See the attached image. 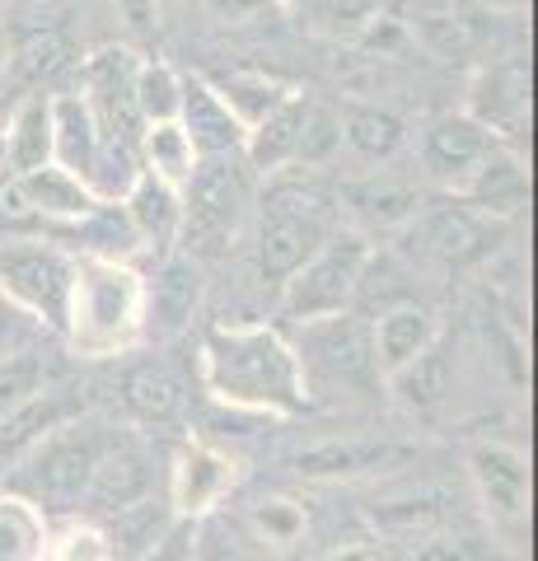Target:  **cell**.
<instances>
[{"mask_svg": "<svg viewBox=\"0 0 538 561\" xmlns=\"http://www.w3.org/2000/svg\"><path fill=\"white\" fill-rule=\"evenodd\" d=\"M197 365L202 389L230 412L300 416L309 408L300 351L272 323H211L202 332Z\"/></svg>", "mask_w": 538, "mask_h": 561, "instance_id": "obj_1", "label": "cell"}, {"mask_svg": "<svg viewBox=\"0 0 538 561\" xmlns=\"http://www.w3.org/2000/svg\"><path fill=\"white\" fill-rule=\"evenodd\" d=\"M146 332V276L123 257H80L61 337L76 356H117Z\"/></svg>", "mask_w": 538, "mask_h": 561, "instance_id": "obj_2", "label": "cell"}, {"mask_svg": "<svg viewBox=\"0 0 538 561\" xmlns=\"http://www.w3.org/2000/svg\"><path fill=\"white\" fill-rule=\"evenodd\" d=\"M249 206L253 187L244 154H206L193 169V179L183 183V220L173 243H183V253L193 257L225 253L244 230Z\"/></svg>", "mask_w": 538, "mask_h": 561, "instance_id": "obj_3", "label": "cell"}, {"mask_svg": "<svg viewBox=\"0 0 538 561\" xmlns=\"http://www.w3.org/2000/svg\"><path fill=\"white\" fill-rule=\"evenodd\" d=\"M370 239L356 230H333L314 253H309L300 267H295L282 286V319L295 323H323L337 319V313L352 309V300L360 295V280L370 272Z\"/></svg>", "mask_w": 538, "mask_h": 561, "instance_id": "obj_4", "label": "cell"}, {"mask_svg": "<svg viewBox=\"0 0 538 561\" xmlns=\"http://www.w3.org/2000/svg\"><path fill=\"white\" fill-rule=\"evenodd\" d=\"M108 435L113 431L94 426V421H61V426H51L43 440L28 445V468L20 472L14 491L28 496L33 505H61V511H71V505L84 501L94 459L108 445Z\"/></svg>", "mask_w": 538, "mask_h": 561, "instance_id": "obj_5", "label": "cell"}, {"mask_svg": "<svg viewBox=\"0 0 538 561\" xmlns=\"http://www.w3.org/2000/svg\"><path fill=\"white\" fill-rule=\"evenodd\" d=\"M71 276L76 253H66L57 239H14L0 249V295L51 332H61L66 323Z\"/></svg>", "mask_w": 538, "mask_h": 561, "instance_id": "obj_6", "label": "cell"}, {"mask_svg": "<svg viewBox=\"0 0 538 561\" xmlns=\"http://www.w3.org/2000/svg\"><path fill=\"white\" fill-rule=\"evenodd\" d=\"M90 113L99 122V131L117 140V146H131L146 131V117L136 108V51L127 47H103L90 61L80 66V90H76Z\"/></svg>", "mask_w": 538, "mask_h": 561, "instance_id": "obj_7", "label": "cell"}, {"mask_svg": "<svg viewBox=\"0 0 538 561\" xmlns=\"http://www.w3.org/2000/svg\"><path fill=\"white\" fill-rule=\"evenodd\" d=\"M239 482V463L211 440H183L169 463V511L183 519H206Z\"/></svg>", "mask_w": 538, "mask_h": 561, "instance_id": "obj_8", "label": "cell"}, {"mask_svg": "<svg viewBox=\"0 0 538 561\" xmlns=\"http://www.w3.org/2000/svg\"><path fill=\"white\" fill-rule=\"evenodd\" d=\"M496 146H501V136L488 127V122H478L473 113H445V117L431 122L426 136H422V169L445 192H455Z\"/></svg>", "mask_w": 538, "mask_h": 561, "instance_id": "obj_9", "label": "cell"}, {"mask_svg": "<svg viewBox=\"0 0 538 561\" xmlns=\"http://www.w3.org/2000/svg\"><path fill=\"white\" fill-rule=\"evenodd\" d=\"M5 197L28 210V216H38L47 225H71V220H84L90 210L103 202L99 192L76 179L71 169H61V164H43V169H28V173H14L10 187H5Z\"/></svg>", "mask_w": 538, "mask_h": 561, "instance_id": "obj_10", "label": "cell"}, {"mask_svg": "<svg viewBox=\"0 0 538 561\" xmlns=\"http://www.w3.org/2000/svg\"><path fill=\"white\" fill-rule=\"evenodd\" d=\"M501 234H506V220L482 216V210L463 206V202H455V197H449V206L431 210V216L422 220V243H426V253L440 257V262H449V267H468V262H482V257L496 249Z\"/></svg>", "mask_w": 538, "mask_h": 561, "instance_id": "obj_11", "label": "cell"}, {"mask_svg": "<svg viewBox=\"0 0 538 561\" xmlns=\"http://www.w3.org/2000/svg\"><path fill=\"white\" fill-rule=\"evenodd\" d=\"M468 472L496 524H519L529 515V459L515 445L488 440L468 454Z\"/></svg>", "mask_w": 538, "mask_h": 561, "instance_id": "obj_12", "label": "cell"}, {"mask_svg": "<svg viewBox=\"0 0 538 561\" xmlns=\"http://www.w3.org/2000/svg\"><path fill=\"white\" fill-rule=\"evenodd\" d=\"M179 127L193 136L197 154H239L244 150L249 127L234 117V108L216 94V84L206 76H183L179 90Z\"/></svg>", "mask_w": 538, "mask_h": 561, "instance_id": "obj_13", "label": "cell"}, {"mask_svg": "<svg viewBox=\"0 0 538 561\" xmlns=\"http://www.w3.org/2000/svg\"><path fill=\"white\" fill-rule=\"evenodd\" d=\"M84 501L94 511H127L136 501H150V454L127 440V435H108V445L99 449Z\"/></svg>", "mask_w": 538, "mask_h": 561, "instance_id": "obj_14", "label": "cell"}, {"mask_svg": "<svg viewBox=\"0 0 538 561\" xmlns=\"http://www.w3.org/2000/svg\"><path fill=\"white\" fill-rule=\"evenodd\" d=\"M449 197L482 210V216L511 220L515 210H525V202H529V169H525V160H519L515 150L496 146L488 160H482L455 192H449Z\"/></svg>", "mask_w": 538, "mask_h": 561, "instance_id": "obj_15", "label": "cell"}, {"mask_svg": "<svg viewBox=\"0 0 538 561\" xmlns=\"http://www.w3.org/2000/svg\"><path fill=\"white\" fill-rule=\"evenodd\" d=\"M440 337L436 328V313L422 309V305H389L385 313L375 319L370 328V360H375V375L389 379L398 375L408 360H416L422 351Z\"/></svg>", "mask_w": 538, "mask_h": 561, "instance_id": "obj_16", "label": "cell"}, {"mask_svg": "<svg viewBox=\"0 0 538 561\" xmlns=\"http://www.w3.org/2000/svg\"><path fill=\"white\" fill-rule=\"evenodd\" d=\"M202 300V267L193 253H173L160 262L154 286L146 280V328L179 332Z\"/></svg>", "mask_w": 538, "mask_h": 561, "instance_id": "obj_17", "label": "cell"}, {"mask_svg": "<svg viewBox=\"0 0 538 561\" xmlns=\"http://www.w3.org/2000/svg\"><path fill=\"white\" fill-rule=\"evenodd\" d=\"M468 113L501 136L525 122L529 113V70L519 61H496L482 66L473 76V99H468Z\"/></svg>", "mask_w": 538, "mask_h": 561, "instance_id": "obj_18", "label": "cell"}, {"mask_svg": "<svg viewBox=\"0 0 538 561\" xmlns=\"http://www.w3.org/2000/svg\"><path fill=\"white\" fill-rule=\"evenodd\" d=\"M305 108H309V94L295 90L282 108H272L257 127H249L244 136V164L249 173H276V169H290L295 164V146H300V127H305Z\"/></svg>", "mask_w": 538, "mask_h": 561, "instance_id": "obj_19", "label": "cell"}, {"mask_svg": "<svg viewBox=\"0 0 538 561\" xmlns=\"http://www.w3.org/2000/svg\"><path fill=\"white\" fill-rule=\"evenodd\" d=\"M117 202H123L131 230L141 234V243H160L164 249V243L179 239V220H183V192L179 187H169V183L154 179V173L141 169Z\"/></svg>", "mask_w": 538, "mask_h": 561, "instance_id": "obj_20", "label": "cell"}, {"mask_svg": "<svg viewBox=\"0 0 538 561\" xmlns=\"http://www.w3.org/2000/svg\"><path fill=\"white\" fill-rule=\"evenodd\" d=\"M136 160L160 183L183 192V183L193 179V169L202 164V154L193 146V136L179 127V117H169V122H146L141 140H136Z\"/></svg>", "mask_w": 538, "mask_h": 561, "instance_id": "obj_21", "label": "cell"}, {"mask_svg": "<svg viewBox=\"0 0 538 561\" xmlns=\"http://www.w3.org/2000/svg\"><path fill=\"white\" fill-rule=\"evenodd\" d=\"M123 402L141 426H169V421L183 412V383L173 379L169 365L141 360L123 375Z\"/></svg>", "mask_w": 538, "mask_h": 561, "instance_id": "obj_22", "label": "cell"}, {"mask_svg": "<svg viewBox=\"0 0 538 561\" xmlns=\"http://www.w3.org/2000/svg\"><path fill=\"white\" fill-rule=\"evenodd\" d=\"M5 164L10 173H28L51 164V94H28L5 127Z\"/></svg>", "mask_w": 538, "mask_h": 561, "instance_id": "obj_23", "label": "cell"}, {"mask_svg": "<svg viewBox=\"0 0 538 561\" xmlns=\"http://www.w3.org/2000/svg\"><path fill=\"white\" fill-rule=\"evenodd\" d=\"M346 202H352L356 216H366L370 225H408L422 216V192L403 179H389V173H375V179H360L346 187Z\"/></svg>", "mask_w": 538, "mask_h": 561, "instance_id": "obj_24", "label": "cell"}, {"mask_svg": "<svg viewBox=\"0 0 538 561\" xmlns=\"http://www.w3.org/2000/svg\"><path fill=\"white\" fill-rule=\"evenodd\" d=\"M206 80L216 84V94L230 103L244 127H257L272 108H282V103L295 94L286 80L267 76V70H230V76H206Z\"/></svg>", "mask_w": 538, "mask_h": 561, "instance_id": "obj_25", "label": "cell"}, {"mask_svg": "<svg viewBox=\"0 0 538 561\" xmlns=\"http://www.w3.org/2000/svg\"><path fill=\"white\" fill-rule=\"evenodd\" d=\"M337 117H342V140L360 154V160H370V164L393 160L398 146H403V136H408L403 117L389 113V108H366V103H352V108L337 113Z\"/></svg>", "mask_w": 538, "mask_h": 561, "instance_id": "obj_26", "label": "cell"}, {"mask_svg": "<svg viewBox=\"0 0 538 561\" xmlns=\"http://www.w3.org/2000/svg\"><path fill=\"white\" fill-rule=\"evenodd\" d=\"M47 515L20 491L0 496V561H43Z\"/></svg>", "mask_w": 538, "mask_h": 561, "instance_id": "obj_27", "label": "cell"}, {"mask_svg": "<svg viewBox=\"0 0 538 561\" xmlns=\"http://www.w3.org/2000/svg\"><path fill=\"white\" fill-rule=\"evenodd\" d=\"M389 383L398 389V398H403V408H412V412L436 408V402L449 393V360L440 351V337L431 342L416 360H408L398 375H389Z\"/></svg>", "mask_w": 538, "mask_h": 561, "instance_id": "obj_28", "label": "cell"}, {"mask_svg": "<svg viewBox=\"0 0 538 561\" xmlns=\"http://www.w3.org/2000/svg\"><path fill=\"white\" fill-rule=\"evenodd\" d=\"M51 426H61V393H33L24 408H14L0 416V459H10V454L28 449L33 440H43Z\"/></svg>", "mask_w": 538, "mask_h": 561, "instance_id": "obj_29", "label": "cell"}, {"mask_svg": "<svg viewBox=\"0 0 538 561\" xmlns=\"http://www.w3.org/2000/svg\"><path fill=\"white\" fill-rule=\"evenodd\" d=\"M43 561H117V552H113L108 529H99L90 519H66L57 529L47 524Z\"/></svg>", "mask_w": 538, "mask_h": 561, "instance_id": "obj_30", "label": "cell"}, {"mask_svg": "<svg viewBox=\"0 0 538 561\" xmlns=\"http://www.w3.org/2000/svg\"><path fill=\"white\" fill-rule=\"evenodd\" d=\"M179 90L183 76L160 57L136 61V108H141L146 122H169L179 117Z\"/></svg>", "mask_w": 538, "mask_h": 561, "instance_id": "obj_31", "label": "cell"}, {"mask_svg": "<svg viewBox=\"0 0 538 561\" xmlns=\"http://www.w3.org/2000/svg\"><path fill=\"white\" fill-rule=\"evenodd\" d=\"M342 146V117L328 103L309 99L305 108V127H300V146H295V164L300 169H323Z\"/></svg>", "mask_w": 538, "mask_h": 561, "instance_id": "obj_32", "label": "cell"}, {"mask_svg": "<svg viewBox=\"0 0 538 561\" xmlns=\"http://www.w3.org/2000/svg\"><path fill=\"white\" fill-rule=\"evenodd\" d=\"M43 389H47V360L38 351H10V356H0V416L24 408Z\"/></svg>", "mask_w": 538, "mask_h": 561, "instance_id": "obj_33", "label": "cell"}, {"mask_svg": "<svg viewBox=\"0 0 538 561\" xmlns=\"http://www.w3.org/2000/svg\"><path fill=\"white\" fill-rule=\"evenodd\" d=\"M309 24L333 38H356L379 20V0H300Z\"/></svg>", "mask_w": 538, "mask_h": 561, "instance_id": "obj_34", "label": "cell"}, {"mask_svg": "<svg viewBox=\"0 0 538 561\" xmlns=\"http://www.w3.org/2000/svg\"><path fill=\"white\" fill-rule=\"evenodd\" d=\"M375 459L379 454L356 440H328V445L305 449L300 459H295V468H300V478H352V472L370 468Z\"/></svg>", "mask_w": 538, "mask_h": 561, "instance_id": "obj_35", "label": "cell"}, {"mask_svg": "<svg viewBox=\"0 0 538 561\" xmlns=\"http://www.w3.org/2000/svg\"><path fill=\"white\" fill-rule=\"evenodd\" d=\"M249 524H253V534L263 538V542H272V548H295V542L305 538V511L295 501H286V496H272V501H257L253 505V515H249Z\"/></svg>", "mask_w": 538, "mask_h": 561, "instance_id": "obj_36", "label": "cell"}, {"mask_svg": "<svg viewBox=\"0 0 538 561\" xmlns=\"http://www.w3.org/2000/svg\"><path fill=\"white\" fill-rule=\"evenodd\" d=\"M422 43L445 61L473 57L478 51V28H473V20H463V14H426L422 20Z\"/></svg>", "mask_w": 538, "mask_h": 561, "instance_id": "obj_37", "label": "cell"}, {"mask_svg": "<svg viewBox=\"0 0 538 561\" xmlns=\"http://www.w3.org/2000/svg\"><path fill=\"white\" fill-rule=\"evenodd\" d=\"M412 561H488V552H482V542L468 538V534H436L416 548Z\"/></svg>", "mask_w": 538, "mask_h": 561, "instance_id": "obj_38", "label": "cell"}, {"mask_svg": "<svg viewBox=\"0 0 538 561\" xmlns=\"http://www.w3.org/2000/svg\"><path fill=\"white\" fill-rule=\"evenodd\" d=\"M113 5H117V14L127 20L131 33H150V28H154V10H160L154 0H113Z\"/></svg>", "mask_w": 538, "mask_h": 561, "instance_id": "obj_39", "label": "cell"}, {"mask_svg": "<svg viewBox=\"0 0 538 561\" xmlns=\"http://www.w3.org/2000/svg\"><path fill=\"white\" fill-rule=\"evenodd\" d=\"M202 561H249V557L239 552V548H230V542H216V538H206Z\"/></svg>", "mask_w": 538, "mask_h": 561, "instance_id": "obj_40", "label": "cell"}, {"mask_svg": "<svg viewBox=\"0 0 538 561\" xmlns=\"http://www.w3.org/2000/svg\"><path fill=\"white\" fill-rule=\"evenodd\" d=\"M216 10H225V14H244V10H253V5H263V0H211Z\"/></svg>", "mask_w": 538, "mask_h": 561, "instance_id": "obj_41", "label": "cell"}, {"mask_svg": "<svg viewBox=\"0 0 538 561\" xmlns=\"http://www.w3.org/2000/svg\"><path fill=\"white\" fill-rule=\"evenodd\" d=\"M488 10H501V14H519V10H529V0H482Z\"/></svg>", "mask_w": 538, "mask_h": 561, "instance_id": "obj_42", "label": "cell"}, {"mask_svg": "<svg viewBox=\"0 0 538 561\" xmlns=\"http://www.w3.org/2000/svg\"><path fill=\"white\" fill-rule=\"evenodd\" d=\"M5 66H10V43H5V28H0V84H5Z\"/></svg>", "mask_w": 538, "mask_h": 561, "instance_id": "obj_43", "label": "cell"}, {"mask_svg": "<svg viewBox=\"0 0 538 561\" xmlns=\"http://www.w3.org/2000/svg\"><path fill=\"white\" fill-rule=\"evenodd\" d=\"M10 313H14V305L5 300V295H0V332H5V328H10Z\"/></svg>", "mask_w": 538, "mask_h": 561, "instance_id": "obj_44", "label": "cell"}]
</instances>
